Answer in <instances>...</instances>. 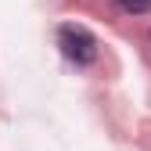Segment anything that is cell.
<instances>
[{"instance_id":"cell-2","label":"cell","mask_w":151,"mask_h":151,"mask_svg":"<svg viewBox=\"0 0 151 151\" xmlns=\"http://www.w3.org/2000/svg\"><path fill=\"white\" fill-rule=\"evenodd\" d=\"M115 4H119L122 11H129V14H144V11H151V0H115Z\"/></svg>"},{"instance_id":"cell-1","label":"cell","mask_w":151,"mask_h":151,"mask_svg":"<svg viewBox=\"0 0 151 151\" xmlns=\"http://www.w3.org/2000/svg\"><path fill=\"white\" fill-rule=\"evenodd\" d=\"M58 47L76 65H90L97 58V40H93V32L83 29V25H61L58 29Z\"/></svg>"}]
</instances>
